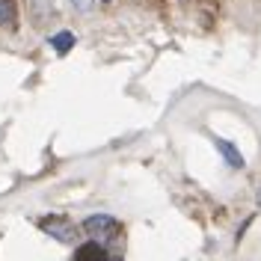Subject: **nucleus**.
I'll return each instance as SVG.
<instances>
[{
    "instance_id": "f257e3e1",
    "label": "nucleus",
    "mask_w": 261,
    "mask_h": 261,
    "mask_svg": "<svg viewBox=\"0 0 261 261\" xmlns=\"http://www.w3.org/2000/svg\"><path fill=\"white\" fill-rule=\"evenodd\" d=\"M39 228L48 231L50 238L60 241V244H74L77 241V226L71 220H65V217H42L39 220Z\"/></svg>"
},
{
    "instance_id": "f03ea898",
    "label": "nucleus",
    "mask_w": 261,
    "mask_h": 261,
    "mask_svg": "<svg viewBox=\"0 0 261 261\" xmlns=\"http://www.w3.org/2000/svg\"><path fill=\"white\" fill-rule=\"evenodd\" d=\"M83 228H86L92 238H101V244H104L107 238L119 234V223H116L113 217H107V214H92V217H86V220H83Z\"/></svg>"
},
{
    "instance_id": "7ed1b4c3",
    "label": "nucleus",
    "mask_w": 261,
    "mask_h": 261,
    "mask_svg": "<svg viewBox=\"0 0 261 261\" xmlns=\"http://www.w3.org/2000/svg\"><path fill=\"white\" fill-rule=\"evenodd\" d=\"M74 261H122V258L119 255H110L104 244L89 241V244H81L74 249Z\"/></svg>"
},
{
    "instance_id": "20e7f679",
    "label": "nucleus",
    "mask_w": 261,
    "mask_h": 261,
    "mask_svg": "<svg viewBox=\"0 0 261 261\" xmlns=\"http://www.w3.org/2000/svg\"><path fill=\"white\" fill-rule=\"evenodd\" d=\"M214 143H217V151L223 154V161H226L231 169H244V154L238 151V146H234V143H228V140H220V137H217Z\"/></svg>"
},
{
    "instance_id": "39448f33",
    "label": "nucleus",
    "mask_w": 261,
    "mask_h": 261,
    "mask_svg": "<svg viewBox=\"0 0 261 261\" xmlns=\"http://www.w3.org/2000/svg\"><path fill=\"white\" fill-rule=\"evenodd\" d=\"M50 48L57 50L60 57H65L68 50L74 48V33H71V30H60V33H54V36H50Z\"/></svg>"
},
{
    "instance_id": "423d86ee",
    "label": "nucleus",
    "mask_w": 261,
    "mask_h": 261,
    "mask_svg": "<svg viewBox=\"0 0 261 261\" xmlns=\"http://www.w3.org/2000/svg\"><path fill=\"white\" fill-rule=\"evenodd\" d=\"M15 21H18L15 0H0V27H9V30H15Z\"/></svg>"
},
{
    "instance_id": "0eeeda50",
    "label": "nucleus",
    "mask_w": 261,
    "mask_h": 261,
    "mask_svg": "<svg viewBox=\"0 0 261 261\" xmlns=\"http://www.w3.org/2000/svg\"><path fill=\"white\" fill-rule=\"evenodd\" d=\"M33 6H36V21H45L48 12L54 9V0H30Z\"/></svg>"
},
{
    "instance_id": "6e6552de",
    "label": "nucleus",
    "mask_w": 261,
    "mask_h": 261,
    "mask_svg": "<svg viewBox=\"0 0 261 261\" xmlns=\"http://www.w3.org/2000/svg\"><path fill=\"white\" fill-rule=\"evenodd\" d=\"M71 6H74L77 12H92V6H95V0H71Z\"/></svg>"
}]
</instances>
